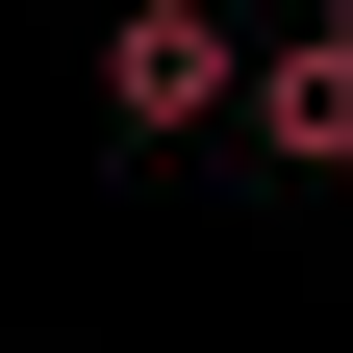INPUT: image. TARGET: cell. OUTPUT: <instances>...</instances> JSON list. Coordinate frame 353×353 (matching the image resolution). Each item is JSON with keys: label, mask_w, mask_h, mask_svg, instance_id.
Segmentation results:
<instances>
[{"label": "cell", "mask_w": 353, "mask_h": 353, "mask_svg": "<svg viewBox=\"0 0 353 353\" xmlns=\"http://www.w3.org/2000/svg\"><path fill=\"white\" fill-rule=\"evenodd\" d=\"M101 101H126V126H228V101H252L228 0H126V26H101Z\"/></svg>", "instance_id": "cell-1"}, {"label": "cell", "mask_w": 353, "mask_h": 353, "mask_svg": "<svg viewBox=\"0 0 353 353\" xmlns=\"http://www.w3.org/2000/svg\"><path fill=\"white\" fill-rule=\"evenodd\" d=\"M252 152L278 176H353V26H278V51H252Z\"/></svg>", "instance_id": "cell-2"}]
</instances>
